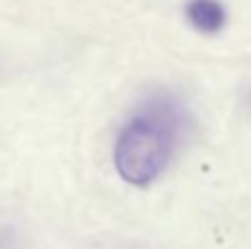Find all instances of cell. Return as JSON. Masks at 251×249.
I'll return each instance as SVG.
<instances>
[{"mask_svg": "<svg viewBox=\"0 0 251 249\" xmlns=\"http://www.w3.org/2000/svg\"><path fill=\"white\" fill-rule=\"evenodd\" d=\"M11 247V234L7 229H0V249H9Z\"/></svg>", "mask_w": 251, "mask_h": 249, "instance_id": "cell-3", "label": "cell"}, {"mask_svg": "<svg viewBox=\"0 0 251 249\" xmlns=\"http://www.w3.org/2000/svg\"><path fill=\"white\" fill-rule=\"evenodd\" d=\"M187 22L203 35H216L227 25V9L221 0H190L185 7Z\"/></svg>", "mask_w": 251, "mask_h": 249, "instance_id": "cell-2", "label": "cell"}, {"mask_svg": "<svg viewBox=\"0 0 251 249\" xmlns=\"http://www.w3.org/2000/svg\"><path fill=\"white\" fill-rule=\"evenodd\" d=\"M183 135L181 106L154 95L126 122L115 141V170L128 185L148 188L170 166Z\"/></svg>", "mask_w": 251, "mask_h": 249, "instance_id": "cell-1", "label": "cell"}]
</instances>
